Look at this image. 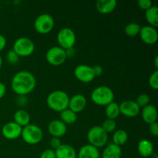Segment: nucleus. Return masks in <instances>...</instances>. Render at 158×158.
<instances>
[{
  "mask_svg": "<svg viewBox=\"0 0 158 158\" xmlns=\"http://www.w3.org/2000/svg\"><path fill=\"white\" fill-rule=\"evenodd\" d=\"M19 56L13 50H9L6 54V60L10 64H15L19 61Z\"/></svg>",
  "mask_w": 158,
  "mask_h": 158,
  "instance_id": "obj_31",
  "label": "nucleus"
},
{
  "mask_svg": "<svg viewBox=\"0 0 158 158\" xmlns=\"http://www.w3.org/2000/svg\"><path fill=\"white\" fill-rule=\"evenodd\" d=\"M66 56L68 57H73L75 56V49H74V48H71V49H66Z\"/></svg>",
  "mask_w": 158,
  "mask_h": 158,
  "instance_id": "obj_39",
  "label": "nucleus"
},
{
  "mask_svg": "<svg viewBox=\"0 0 158 158\" xmlns=\"http://www.w3.org/2000/svg\"><path fill=\"white\" fill-rule=\"evenodd\" d=\"M12 50L19 57H27L35 51V44L27 37H20L14 42Z\"/></svg>",
  "mask_w": 158,
  "mask_h": 158,
  "instance_id": "obj_6",
  "label": "nucleus"
},
{
  "mask_svg": "<svg viewBox=\"0 0 158 158\" xmlns=\"http://www.w3.org/2000/svg\"><path fill=\"white\" fill-rule=\"evenodd\" d=\"M149 131L151 134L154 137H157L158 135V123L157 122L149 124Z\"/></svg>",
  "mask_w": 158,
  "mask_h": 158,
  "instance_id": "obj_34",
  "label": "nucleus"
},
{
  "mask_svg": "<svg viewBox=\"0 0 158 158\" xmlns=\"http://www.w3.org/2000/svg\"><path fill=\"white\" fill-rule=\"evenodd\" d=\"M142 119L146 123H151L157 122V110L154 105L148 104L143 107L141 112Z\"/></svg>",
  "mask_w": 158,
  "mask_h": 158,
  "instance_id": "obj_16",
  "label": "nucleus"
},
{
  "mask_svg": "<svg viewBox=\"0 0 158 158\" xmlns=\"http://www.w3.org/2000/svg\"><path fill=\"white\" fill-rule=\"evenodd\" d=\"M78 158H100V151L97 148L90 144L81 147L78 152Z\"/></svg>",
  "mask_w": 158,
  "mask_h": 158,
  "instance_id": "obj_20",
  "label": "nucleus"
},
{
  "mask_svg": "<svg viewBox=\"0 0 158 158\" xmlns=\"http://www.w3.org/2000/svg\"><path fill=\"white\" fill-rule=\"evenodd\" d=\"M113 143L117 145V146L120 147L122 145H124L125 143L127 142L128 140V134L127 131L124 130H117V131H114V134H113Z\"/></svg>",
  "mask_w": 158,
  "mask_h": 158,
  "instance_id": "obj_24",
  "label": "nucleus"
},
{
  "mask_svg": "<svg viewBox=\"0 0 158 158\" xmlns=\"http://www.w3.org/2000/svg\"><path fill=\"white\" fill-rule=\"evenodd\" d=\"M6 93V86L3 83L0 82V99L2 98Z\"/></svg>",
  "mask_w": 158,
  "mask_h": 158,
  "instance_id": "obj_38",
  "label": "nucleus"
},
{
  "mask_svg": "<svg viewBox=\"0 0 158 158\" xmlns=\"http://www.w3.org/2000/svg\"><path fill=\"white\" fill-rule=\"evenodd\" d=\"M56 39L59 46L65 50L73 48L77 41V36L74 31L68 27L60 29L57 34Z\"/></svg>",
  "mask_w": 158,
  "mask_h": 158,
  "instance_id": "obj_7",
  "label": "nucleus"
},
{
  "mask_svg": "<svg viewBox=\"0 0 158 158\" xmlns=\"http://www.w3.org/2000/svg\"><path fill=\"white\" fill-rule=\"evenodd\" d=\"M69 97L65 91L55 90L48 95L46 103L48 106L56 112H62L69 106Z\"/></svg>",
  "mask_w": 158,
  "mask_h": 158,
  "instance_id": "obj_2",
  "label": "nucleus"
},
{
  "mask_svg": "<svg viewBox=\"0 0 158 158\" xmlns=\"http://www.w3.org/2000/svg\"><path fill=\"white\" fill-rule=\"evenodd\" d=\"M36 86V80L32 73L22 70L13 76L11 81V87L13 92L19 96H26L30 94Z\"/></svg>",
  "mask_w": 158,
  "mask_h": 158,
  "instance_id": "obj_1",
  "label": "nucleus"
},
{
  "mask_svg": "<svg viewBox=\"0 0 158 158\" xmlns=\"http://www.w3.org/2000/svg\"><path fill=\"white\" fill-rule=\"evenodd\" d=\"M101 127L104 130L105 132L107 133V134H110V133H112L115 131L116 128H117V123H116L115 120L106 119L102 123Z\"/></svg>",
  "mask_w": 158,
  "mask_h": 158,
  "instance_id": "obj_28",
  "label": "nucleus"
},
{
  "mask_svg": "<svg viewBox=\"0 0 158 158\" xmlns=\"http://www.w3.org/2000/svg\"><path fill=\"white\" fill-rule=\"evenodd\" d=\"M148 83H149L150 86L152 89L157 90L158 89V71L156 69L154 73H152L149 77L148 80Z\"/></svg>",
  "mask_w": 158,
  "mask_h": 158,
  "instance_id": "obj_30",
  "label": "nucleus"
},
{
  "mask_svg": "<svg viewBox=\"0 0 158 158\" xmlns=\"http://www.w3.org/2000/svg\"><path fill=\"white\" fill-rule=\"evenodd\" d=\"M74 76L79 81L84 83H90L96 77L93 67L85 64H80L76 66Z\"/></svg>",
  "mask_w": 158,
  "mask_h": 158,
  "instance_id": "obj_10",
  "label": "nucleus"
},
{
  "mask_svg": "<svg viewBox=\"0 0 158 158\" xmlns=\"http://www.w3.org/2000/svg\"><path fill=\"white\" fill-rule=\"evenodd\" d=\"M139 154L143 157H149L154 154V145L152 142L147 139L140 140L137 145Z\"/></svg>",
  "mask_w": 158,
  "mask_h": 158,
  "instance_id": "obj_19",
  "label": "nucleus"
},
{
  "mask_svg": "<svg viewBox=\"0 0 158 158\" xmlns=\"http://www.w3.org/2000/svg\"><path fill=\"white\" fill-rule=\"evenodd\" d=\"M136 103L138 105L139 107H144L150 103V97L146 94H141L137 97Z\"/></svg>",
  "mask_w": 158,
  "mask_h": 158,
  "instance_id": "obj_29",
  "label": "nucleus"
},
{
  "mask_svg": "<svg viewBox=\"0 0 158 158\" xmlns=\"http://www.w3.org/2000/svg\"><path fill=\"white\" fill-rule=\"evenodd\" d=\"M140 30V26L138 23H131L126 26L124 29V32L127 35L131 37L136 36L138 35Z\"/></svg>",
  "mask_w": 158,
  "mask_h": 158,
  "instance_id": "obj_27",
  "label": "nucleus"
},
{
  "mask_svg": "<svg viewBox=\"0 0 158 158\" xmlns=\"http://www.w3.org/2000/svg\"><path fill=\"white\" fill-rule=\"evenodd\" d=\"M116 0H98L96 3V8L100 13L106 15L110 14L117 8Z\"/></svg>",
  "mask_w": 158,
  "mask_h": 158,
  "instance_id": "obj_17",
  "label": "nucleus"
},
{
  "mask_svg": "<svg viewBox=\"0 0 158 158\" xmlns=\"http://www.w3.org/2000/svg\"><path fill=\"white\" fill-rule=\"evenodd\" d=\"M55 25L53 17L48 13H43L39 15L34 22V28L38 33H49L52 30Z\"/></svg>",
  "mask_w": 158,
  "mask_h": 158,
  "instance_id": "obj_8",
  "label": "nucleus"
},
{
  "mask_svg": "<svg viewBox=\"0 0 158 158\" xmlns=\"http://www.w3.org/2000/svg\"><path fill=\"white\" fill-rule=\"evenodd\" d=\"M0 9H1V4H0Z\"/></svg>",
  "mask_w": 158,
  "mask_h": 158,
  "instance_id": "obj_42",
  "label": "nucleus"
},
{
  "mask_svg": "<svg viewBox=\"0 0 158 158\" xmlns=\"http://www.w3.org/2000/svg\"><path fill=\"white\" fill-rule=\"evenodd\" d=\"M140 37L142 41L148 45H154L157 43L158 34L157 29L151 26H144L140 27Z\"/></svg>",
  "mask_w": 158,
  "mask_h": 158,
  "instance_id": "obj_12",
  "label": "nucleus"
},
{
  "mask_svg": "<svg viewBox=\"0 0 158 158\" xmlns=\"http://www.w3.org/2000/svg\"><path fill=\"white\" fill-rule=\"evenodd\" d=\"M54 151L56 158H77V157L76 150L69 144H61Z\"/></svg>",
  "mask_w": 158,
  "mask_h": 158,
  "instance_id": "obj_18",
  "label": "nucleus"
},
{
  "mask_svg": "<svg viewBox=\"0 0 158 158\" xmlns=\"http://www.w3.org/2000/svg\"><path fill=\"white\" fill-rule=\"evenodd\" d=\"M6 46V39L3 35L0 34V52L5 49Z\"/></svg>",
  "mask_w": 158,
  "mask_h": 158,
  "instance_id": "obj_37",
  "label": "nucleus"
},
{
  "mask_svg": "<svg viewBox=\"0 0 158 158\" xmlns=\"http://www.w3.org/2000/svg\"><path fill=\"white\" fill-rule=\"evenodd\" d=\"M91 100L98 106H107L114 102V94L112 89L106 86H100L91 93Z\"/></svg>",
  "mask_w": 158,
  "mask_h": 158,
  "instance_id": "obj_3",
  "label": "nucleus"
},
{
  "mask_svg": "<svg viewBox=\"0 0 158 158\" xmlns=\"http://www.w3.org/2000/svg\"><path fill=\"white\" fill-rule=\"evenodd\" d=\"M137 5H138L140 9H143L145 11L148 10V9H150L153 6L152 2L151 0H138Z\"/></svg>",
  "mask_w": 158,
  "mask_h": 158,
  "instance_id": "obj_32",
  "label": "nucleus"
},
{
  "mask_svg": "<svg viewBox=\"0 0 158 158\" xmlns=\"http://www.w3.org/2000/svg\"><path fill=\"white\" fill-rule=\"evenodd\" d=\"M86 103H87V100L83 94H76L73 96L71 98L69 97L68 108L73 112L77 114V113L82 112L86 108Z\"/></svg>",
  "mask_w": 158,
  "mask_h": 158,
  "instance_id": "obj_14",
  "label": "nucleus"
},
{
  "mask_svg": "<svg viewBox=\"0 0 158 158\" xmlns=\"http://www.w3.org/2000/svg\"><path fill=\"white\" fill-rule=\"evenodd\" d=\"M40 158H56L55 151L52 149H46L40 155Z\"/></svg>",
  "mask_w": 158,
  "mask_h": 158,
  "instance_id": "obj_33",
  "label": "nucleus"
},
{
  "mask_svg": "<svg viewBox=\"0 0 158 158\" xmlns=\"http://www.w3.org/2000/svg\"><path fill=\"white\" fill-rule=\"evenodd\" d=\"M2 58L1 55H0V69L2 68Z\"/></svg>",
  "mask_w": 158,
  "mask_h": 158,
  "instance_id": "obj_41",
  "label": "nucleus"
},
{
  "mask_svg": "<svg viewBox=\"0 0 158 158\" xmlns=\"http://www.w3.org/2000/svg\"><path fill=\"white\" fill-rule=\"evenodd\" d=\"M120 114L127 117H134L140 113V107L134 100H125L119 104Z\"/></svg>",
  "mask_w": 158,
  "mask_h": 158,
  "instance_id": "obj_13",
  "label": "nucleus"
},
{
  "mask_svg": "<svg viewBox=\"0 0 158 158\" xmlns=\"http://www.w3.org/2000/svg\"><path fill=\"white\" fill-rule=\"evenodd\" d=\"M93 69H94V74H95V77H100V76L102 75L103 72V67L100 65H97V66H94L93 67Z\"/></svg>",
  "mask_w": 158,
  "mask_h": 158,
  "instance_id": "obj_36",
  "label": "nucleus"
},
{
  "mask_svg": "<svg viewBox=\"0 0 158 158\" xmlns=\"http://www.w3.org/2000/svg\"><path fill=\"white\" fill-rule=\"evenodd\" d=\"M60 119L63 123L66 125H71L76 123L77 120V114L67 108L62 112H60Z\"/></svg>",
  "mask_w": 158,
  "mask_h": 158,
  "instance_id": "obj_25",
  "label": "nucleus"
},
{
  "mask_svg": "<svg viewBox=\"0 0 158 158\" xmlns=\"http://www.w3.org/2000/svg\"><path fill=\"white\" fill-rule=\"evenodd\" d=\"M14 122L21 127H25L30 123V115L24 110H19L14 114Z\"/></svg>",
  "mask_w": 158,
  "mask_h": 158,
  "instance_id": "obj_22",
  "label": "nucleus"
},
{
  "mask_svg": "<svg viewBox=\"0 0 158 158\" xmlns=\"http://www.w3.org/2000/svg\"><path fill=\"white\" fill-rule=\"evenodd\" d=\"M21 137L26 143L35 145L42 141L43 138V132L40 127L29 123L23 128Z\"/></svg>",
  "mask_w": 158,
  "mask_h": 158,
  "instance_id": "obj_5",
  "label": "nucleus"
},
{
  "mask_svg": "<svg viewBox=\"0 0 158 158\" xmlns=\"http://www.w3.org/2000/svg\"><path fill=\"white\" fill-rule=\"evenodd\" d=\"M66 125L60 120H52L48 125V131L52 136V137L60 138L66 134Z\"/></svg>",
  "mask_w": 158,
  "mask_h": 158,
  "instance_id": "obj_15",
  "label": "nucleus"
},
{
  "mask_svg": "<svg viewBox=\"0 0 158 158\" xmlns=\"http://www.w3.org/2000/svg\"><path fill=\"white\" fill-rule=\"evenodd\" d=\"M105 114H106L107 119L111 120H115L120 115V107L119 104L116 102H112L109 103L107 106H106L105 110Z\"/></svg>",
  "mask_w": 158,
  "mask_h": 158,
  "instance_id": "obj_26",
  "label": "nucleus"
},
{
  "mask_svg": "<svg viewBox=\"0 0 158 158\" xmlns=\"http://www.w3.org/2000/svg\"><path fill=\"white\" fill-rule=\"evenodd\" d=\"M145 18L147 22L152 27L158 26V8L155 6H152L150 9L146 10L145 12Z\"/></svg>",
  "mask_w": 158,
  "mask_h": 158,
  "instance_id": "obj_23",
  "label": "nucleus"
},
{
  "mask_svg": "<svg viewBox=\"0 0 158 158\" xmlns=\"http://www.w3.org/2000/svg\"><path fill=\"white\" fill-rule=\"evenodd\" d=\"M122 150L120 147L111 143L104 148L102 158H121Z\"/></svg>",
  "mask_w": 158,
  "mask_h": 158,
  "instance_id": "obj_21",
  "label": "nucleus"
},
{
  "mask_svg": "<svg viewBox=\"0 0 158 158\" xmlns=\"http://www.w3.org/2000/svg\"><path fill=\"white\" fill-rule=\"evenodd\" d=\"M23 127L15 122H8L2 128V134L7 140H15L21 137Z\"/></svg>",
  "mask_w": 158,
  "mask_h": 158,
  "instance_id": "obj_11",
  "label": "nucleus"
},
{
  "mask_svg": "<svg viewBox=\"0 0 158 158\" xmlns=\"http://www.w3.org/2000/svg\"><path fill=\"white\" fill-rule=\"evenodd\" d=\"M87 140L89 144L98 149L107 143L108 134L105 132L101 126L93 127L87 133Z\"/></svg>",
  "mask_w": 158,
  "mask_h": 158,
  "instance_id": "obj_4",
  "label": "nucleus"
},
{
  "mask_svg": "<svg viewBox=\"0 0 158 158\" xmlns=\"http://www.w3.org/2000/svg\"><path fill=\"white\" fill-rule=\"evenodd\" d=\"M46 61L52 66H58L63 64L67 59L66 51L60 46L49 48L46 53Z\"/></svg>",
  "mask_w": 158,
  "mask_h": 158,
  "instance_id": "obj_9",
  "label": "nucleus"
},
{
  "mask_svg": "<svg viewBox=\"0 0 158 158\" xmlns=\"http://www.w3.org/2000/svg\"><path fill=\"white\" fill-rule=\"evenodd\" d=\"M61 144V140L58 137H52V139L50 140V147L54 151L57 149Z\"/></svg>",
  "mask_w": 158,
  "mask_h": 158,
  "instance_id": "obj_35",
  "label": "nucleus"
},
{
  "mask_svg": "<svg viewBox=\"0 0 158 158\" xmlns=\"http://www.w3.org/2000/svg\"><path fill=\"white\" fill-rule=\"evenodd\" d=\"M154 66H155V68L157 69H158V56H156L155 58H154Z\"/></svg>",
  "mask_w": 158,
  "mask_h": 158,
  "instance_id": "obj_40",
  "label": "nucleus"
}]
</instances>
